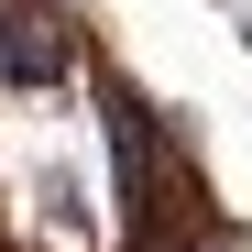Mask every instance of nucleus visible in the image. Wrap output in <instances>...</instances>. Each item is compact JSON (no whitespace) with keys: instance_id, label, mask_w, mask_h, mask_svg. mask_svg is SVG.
<instances>
[{"instance_id":"obj_1","label":"nucleus","mask_w":252,"mask_h":252,"mask_svg":"<svg viewBox=\"0 0 252 252\" xmlns=\"http://www.w3.org/2000/svg\"><path fill=\"white\" fill-rule=\"evenodd\" d=\"M0 77H11V88H55V77H66V33H55V11L0 0Z\"/></svg>"}]
</instances>
